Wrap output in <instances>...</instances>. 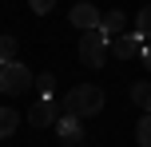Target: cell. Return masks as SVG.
Masks as SVG:
<instances>
[{"label":"cell","instance_id":"1","mask_svg":"<svg viewBox=\"0 0 151 147\" xmlns=\"http://www.w3.org/2000/svg\"><path fill=\"white\" fill-rule=\"evenodd\" d=\"M64 111L76 119H88V115H99L104 111V87H96V84H80V87H72L68 95H64Z\"/></svg>","mask_w":151,"mask_h":147},{"label":"cell","instance_id":"2","mask_svg":"<svg viewBox=\"0 0 151 147\" xmlns=\"http://www.w3.org/2000/svg\"><path fill=\"white\" fill-rule=\"evenodd\" d=\"M32 84H36V80H32L28 64H20V60L0 64V92H4V95H24Z\"/></svg>","mask_w":151,"mask_h":147},{"label":"cell","instance_id":"3","mask_svg":"<svg viewBox=\"0 0 151 147\" xmlns=\"http://www.w3.org/2000/svg\"><path fill=\"white\" fill-rule=\"evenodd\" d=\"M104 56H107V32L104 28H88L80 36V60L88 68H104Z\"/></svg>","mask_w":151,"mask_h":147},{"label":"cell","instance_id":"4","mask_svg":"<svg viewBox=\"0 0 151 147\" xmlns=\"http://www.w3.org/2000/svg\"><path fill=\"white\" fill-rule=\"evenodd\" d=\"M28 123L32 127H52L56 123V100L52 95H40V100L28 108Z\"/></svg>","mask_w":151,"mask_h":147},{"label":"cell","instance_id":"5","mask_svg":"<svg viewBox=\"0 0 151 147\" xmlns=\"http://www.w3.org/2000/svg\"><path fill=\"white\" fill-rule=\"evenodd\" d=\"M68 20H72L80 32H88V28H99V20H104V16H99V8H96V4L80 0V4H76L72 12H68Z\"/></svg>","mask_w":151,"mask_h":147},{"label":"cell","instance_id":"6","mask_svg":"<svg viewBox=\"0 0 151 147\" xmlns=\"http://www.w3.org/2000/svg\"><path fill=\"white\" fill-rule=\"evenodd\" d=\"M56 135H60L68 147H80V143H83V127H80V119H76V115H68V111L56 119Z\"/></svg>","mask_w":151,"mask_h":147},{"label":"cell","instance_id":"7","mask_svg":"<svg viewBox=\"0 0 151 147\" xmlns=\"http://www.w3.org/2000/svg\"><path fill=\"white\" fill-rule=\"evenodd\" d=\"M115 56H119V60H135V56H143V36H139V32L115 36Z\"/></svg>","mask_w":151,"mask_h":147},{"label":"cell","instance_id":"8","mask_svg":"<svg viewBox=\"0 0 151 147\" xmlns=\"http://www.w3.org/2000/svg\"><path fill=\"white\" fill-rule=\"evenodd\" d=\"M16 127H20V111L16 108H0V139H8Z\"/></svg>","mask_w":151,"mask_h":147},{"label":"cell","instance_id":"9","mask_svg":"<svg viewBox=\"0 0 151 147\" xmlns=\"http://www.w3.org/2000/svg\"><path fill=\"white\" fill-rule=\"evenodd\" d=\"M99 28H104L107 36H119V32H123V12H119V8H115V12H104Z\"/></svg>","mask_w":151,"mask_h":147},{"label":"cell","instance_id":"10","mask_svg":"<svg viewBox=\"0 0 151 147\" xmlns=\"http://www.w3.org/2000/svg\"><path fill=\"white\" fill-rule=\"evenodd\" d=\"M131 100L143 111H151V84H131Z\"/></svg>","mask_w":151,"mask_h":147},{"label":"cell","instance_id":"11","mask_svg":"<svg viewBox=\"0 0 151 147\" xmlns=\"http://www.w3.org/2000/svg\"><path fill=\"white\" fill-rule=\"evenodd\" d=\"M16 52H20L16 48V36H0V64H12Z\"/></svg>","mask_w":151,"mask_h":147},{"label":"cell","instance_id":"12","mask_svg":"<svg viewBox=\"0 0 151 147\" xmlns=\"http://www.w3.org/2000/svg\"><path fill=\"white\" fill-rule=\"evenodd\" d=\"M135 139H139V147H151V111L135 123Z\"/></svg>","mask_w":151,"mask_h":147},{"label":"cell","instance_id":"13","mask_svg":"<svg viewBox=\"0 0 151 147\" xmlns=\"http://www.w3.org/2000/svg\"><path fill=\"white\" fill-rule=\"evenodd\" d=\"M135 32L147 40V44H151V4L143 8V12H139V20H135Z\"/></svg>","mask_w":151,"mask_h":147},{"label":"cell","instance_id":"14","mask_svg":"<svg viewBox=\"0 0 151 147\" xmlns=\"http://www.w3.org/2000/svg\"><path fill=\"white\" fill-rule=\"evenodd\" d=\"M36 87H40V92L48 95V92H52V87H56V76H52V72H44V76L36 80Z\"/></svg>","mask_w":151,"mask_h":147},{"label":"cell","instance_id":"15","mask_svg":"<svg viewBox=\"0 0 151 147\" xmlns=\"http://www.w3.org/2000/svg\"><path fill=\"white\" fill-rule=\"evenodd\" d=\"M28 4H32V12H36V16H44V12H52L56 0H28Z\"/></svg>","mask_w":151,"mask_h":147},{"label":"cell","instance_id":"16","mask_svg":"<svg viewBox=\"0 0 151 147\" xmlns=\"http://www.w3.org/2000/svg\"><path fill=\"white\" fill-rule=\"evenodd\" d=\"M143 68H147V72H151V44H147V48H143Z\"/></svg>","mask_w":151,"mask_h":147}]
</instances>
